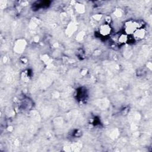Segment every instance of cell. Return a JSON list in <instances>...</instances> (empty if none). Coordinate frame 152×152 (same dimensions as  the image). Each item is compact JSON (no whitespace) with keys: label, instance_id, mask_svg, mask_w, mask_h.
I'll return each mask as SVG.
<instances>
[{"label":"cell","instance_id":"obj_1","mask_svg":"<svg viewBox=\"0 0 152 152\" xmlns=\"http://www.w3.org/2000/svg\"><path fill=\"white\" fill-rule=\"evenodd\" d=\"M142 24L138 22H128L125 24V32L128 35L133 34L138 29H141Z\"/></svg>","mask_w":152,"mask_h":152},{"label":"cell","instance_id":"obj_3","mask_svg":"<svg viewBox=\"0 0 152 152\" xmlns=\"http://www.w3.org/2000/svg\"><path fill=\"white\" fill-rule=\"evenodd\" d=\"M111 29L108 24H104L100 28V33L103 36H107L110 34Z\"/></svg>","mask_w":152,"mask_h":152},{"label":"cell","instance_id":"obj_2","mask_svg":"<svg viewBox=\"0 0 152 152\" xmlns=\"http://www.w3.org/2000/svg\"><path fill=\"white\" fill-rule=\"evenodd\" d=\"M145 35V31L143 29H137L134 33H133V36H134V39L137 40H140L144 37Z\"/></svg>","mask_w":152,"mask_h":152},{"label":"cell","instance_id":"obj_4","mask_svg":"<svg viewBox=\"0 0 152 152\" xmlns=\"http://www.w3.org/2000/svg\"><path fill=\"white\" fill-rule=\"evenodd\" d=\"M128 37L127 36L125 35H121L119 38V41L121 42V43H126V42H127L128 41Z\"/></svg>","mask_w":152,"mask_h":152}]
</instances>
